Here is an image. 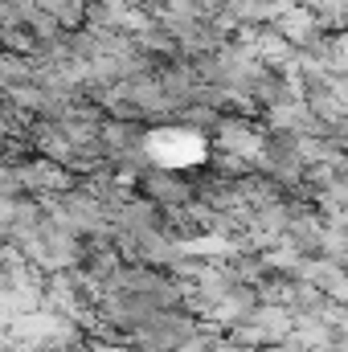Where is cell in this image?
Listing matches in <instances>:
<instances>
[{"mask_svg": "<svg viewBox=\"0 0 348 352\" xmlns=\"http://www.w3.org/2000/svg\"><path fill=\"white\" fill-rule=\"evenodd\" d=\"M21 197H25V180L17 173V164L0 160V201H21Z\"/></svg>", "mask_w": 348, "mask_h": 352, "instance_id": "cell-1", "label": "cell"}]
</instances>
